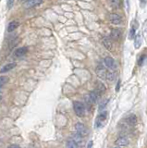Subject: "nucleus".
I'll use <instances>...</instances> for the list:
<instances>
[{"instance_id": "nucleus-1", "label": "nucleus", "mask_w": 147, "mask_h": 148, "mask_svg": "<svg viewBox=\"0 0 147 148\" xmlns=\"http://www.w3.org/2000/svg\"><path fill=\"white\" fill-rule=\"evenodd\" d=\"M108 113L107 111H101L100 114L97 116L95 120V127L96 128H102L107 121Z\"/></svg>"}, {"instance_id": "nucleus-2", "label": "nucleus", "mask_w": 147, "mask_h": 148, "mask_svg": "<svg viewBox=\"0 0 147 148\" xmlns=\"http://www.w3.org/2000/svg\"><path fill=\"white\" fill-rule=\"evenodd\" d=\"M73 109H74L76 115L78 117L82 118L85 115V106L84 104H82L81 102L75 101L73 102Z\"/></svg>"}, {"instance_id": "nucleus-3", "label": "nucleus", "mask_w": 147, "mask_h": 148, "mask_svg": "<svg viewBox=\"0 0 147 148\" xmlns=\"http://www.w3.org/2000/svg\"><path fill=\"white\" fill-rule=\"evenodd\" d=\"M75 130H76V132L79 134V135H81V137H85L88 135V130H87V128L85 127L84 124H82L81 122H78L76 123L75 125Z\"/></svg>"}, {"instance_id": "nucleus-4", "label": "nucleus", "mask_w": 147, "mask_h": 148, "mask_svg": "<svg viewBox=\"0 0 147 148\" xmlns=\"http://www.w3.org/2000/svg\"><path fill=\"white\" fill-rule=\"evenodd\" d=\"M104 63L105 65V67L108 68L109 69H111V71H115V69H117L118 66H117V62L115 61V59L110 58V57H107L105 58L104 59Z\"/></svg>"}, {"instance_id": "nucleus-5", "label": "nucleus", "mask_w": 147, "mask_h": 148, "mask_svg": "<svg viewBox=\"0 0 147 148\" xmlns=\"http://www.w3.org/2000/svg\"><path fill=\"white\" fill-rule=\"evenodd\" d=\"M95 72H96V75H97L100 79H102V80H105L107 69H105V66H103V65H98V66L96 67V69H95Z\"/></svg>"}, {"instance_id": "nucleus-6", "label": "nucleus", "mask_w": 147, "mask_h": 148, "mask_svg": "<svg viewBox=\"0 0 147 148\" xmlns=\"http://www.w3.org/2000/svg\"><path fill=\"white\" fill-rule=\"evenodd\" d=\"M109 20L111 21V23L115 25H119L122 23V18L121 16L118 13H111L109 15Z\"/></svg>"}, {"instance_id": "nucleus-7", "label": "nucleus", "mask_w": 147, "mask_h": 148, "mask_svg": "<svg viewBox=\"0 0 147 148\" xmlns=\"http://www.w3.org/2000/svg\"><path fill=\"white\" fill-rule=\"evenodd\" d=\"M43 3V0H26L23 3V7L25 8H31L34 7H37Z\"/></svg>"}, {"instance_id": "nucleus-8", "label": "nucleus", "mask_w": 147, "mask_h": 148, "mask_svg": "<svg viewBox=\"0 0 147 148\" xmlns=\"http://www.w3.org/2000/svg\"><path fill=\"white\" fill-rule=\"evenodd\" d=\"M124 121H125L128 124V126L134 127L135 125L137 124V117L134 114H130V115L127 116V117L125 118Z\"/></svg>"}, {"instance_id": "nucleus-9", "label": "nucleus", "mask_w": 147, "mask_h": 148, "mask_svg": "<svg viewBox=\"0 0 147 148\" xmlns=\"http://www.w3.org/2000/svg\"><path fill=\"white\" fill-rule=\"evenodd\" d=\"M27 53H28V48H27L26 46H22V47H19L15 50L14 56L17 58H21V57H24Z\"/></svg>"}, {"instance_id": "nucleus-10", "label": "nucleus", "mask_w": 147, "mask_h": 148, "mask_svg": "<svg viewBox=\"0 0 147 148\" xmlns=\"http://www.w3.org/2000/svg\"><path fill=\"white\" fill-rule=\"evenodd\" d=\"M103 42V45L105 48H107V50H112L113 49V42L111 40V37H108V36H105L103 38L102 40Z\"/></svg>"}, {"instance_id": "nucleus-11", "label": "nucleus", "mask_w": 147, "mask_h": 148, "mask_svg": "<svg viewBox=\"0 0 147 148\" xmlns=\"http://www.w3.org/2000/svg\"><path fill=\"white\" fill-rule=\"evenodd\" d=\"M15 67H16V63H14V62L6 64L1 68V69H0V73H1V74L2 73H7L8 71H10L11 69H13Z\"/></svg>"}, {"instance_id": "nucleus-12", "label": "nucleus", "mask_w": 147, "mask_h": 148, "mask_svg": "<svg viewBox=\"0 0 147 148\" xmlns=\"http://www.w3.org/2000/svg\"><path fill=\"white\" fill-rule=\"evenodd\" d=\"M121 36V30L118 29V28H115V29H113L111 31V34H110V37H111L112 39L114 40H118L119 38H120Z\"/></svg>"}, {"instance_id": "nucleus-13", "label": "nucleus", "mask_w": 147, "mask_h": 148, "mask_svg": "<svg viewBox=\"0 0 147 148\" xmlns=\"http://www.w3.org/2000/svg\"><path fill=\"white\" fill-rule=\"evenodd\" d=\"M95 91L97 92L100 95H102L105 94V84H104V83H103L102 82L98 81L97 82H96Z\"/></svg>"}, {"instance_id": "nucleus-14", "label": "nucleus", "mask_w": 147, "mask_h": 148, "mask_svg": "<svg viewBox=\"0 0 147 148\" xmlns=\"http://www.w3.org/2000/svg\"><path fill=\"white\" fill-rule=\"evenodd\" d=\"M88 95H89V97H90L91 101L93 102L94 104H96V103H97L98 100H99V98H100V96H101L95 90H94V91H92Z\"/></svg>"}, {"instance_id": "nucleus-15", "label": "nucleus", "mask_w": 147, "mask_h": 148, "mask_svg": "<svg viewBox=\"0 0 147 148\" xmlns=\"http://www.w3.org/2000/svg\"><path fill=\"white\" fill-rule=\"evenodd\" d=\"M129 139L127 137H119L116 140V145H118V146H126L129 145Z\"/></svg>"}, {"instance_id": "nucleus-16", "label": "nucleus", "mask_w": 147, "mask_h": 148, "mask_svg": "<svg viewBox=\"0 0 147 148\" xmlns=\"http://www.w3.org/2000/svg\"><path fill=\"white\" fill-rule=\"evenodd\" d=\"M18 27H19V22L16 21H13L10 22V24L8 25V32H14Z\"/></svg>"}, {"instance_id": "nucleus-17", "label": "nucleus", "mask_w": 147, "mask_h": 148, "mask_svg": "<svg viewBox=\"0 0 147 148\" xmlns=\"http://www.w3.org/2000/svg\"><path fill=\"white\" fill-rule=\"evenodd\" d=\"M115 79H116V74H115V72L113 71H107V77H105V80L110 82H112L115 81Z\"/></svg>"}, {"instance_id": "nucleus-18", "label": "nucleus", "mask_w": 147, "mask_h": 148, "mask_svg": "<svg viewBox=\"0 0 147 148\" xmlns=\"http://www.w3.org/2000/svg\"><path fill=\"white\" fill-rule=\"evenodd\" d=\"M84 100H85V105L84 106H86V108L88 109V110H91L92 108H93V106H94V103L91 101L89 95H86L84 97Z\"/></svg>"}, {"instance_id": "nucleus-19", "label": "nucleus", "mask_w": 147, "mask_h": 148, "mask_svg": "<svg viewBox=\"0 0 147 148\" xmlns=\"http://www.w3.org/2000/svg\"><path fill=\"white\" fill-rule=\"evenodd\" d=\"M67 148H79V145H78V143L74 140H68Z\"/></svg>"}, {"instance_id": "nucleus-20", "label": "nucleus", "mask_w": 147, "mask_h": 148, "mask_svg": "<svg viewBox=\"0 0 147 148\" xmlns=\"http://www.w3.org/2000/svg\"><path fill=\"white\" fill-rule=\"evenodd\" d=\"M141 44H142V37L140 34H138L135 35V47L139 48L141 46Z\"/></svg>"}, {"instance_id": "nucleus-21", "label": "nucleus", "mask_w": 147, "mask_h": 148, "mask_svg": "<svg viewBox=\"0 0 147 148\" xmlns=\"http://www.w3.org/2000/svg\"><path fill=\"white\" fill-rule=\"evenodd\" d=\"M109 3L113 8H118L120 6V0H109Z\"/></svg>"}, {"instance_id": "nucleus-22", "label": "nucleus", "mask_w": 147, "mask_h": 148, "mask_svg": "<svg viewBox=\"0 0 147 148\" xmlns=\"http://www.w3.org/2000/svg\"><path fill=\"white\" fill-rule=\"evenodd\" d=\"M8 80H10V79L7 76H0V88H2L4 85H6Z\"/></svg>"}, {"instance_id": "nucleus-23", "label": "nucleus", "mask_w": 147, "mask_h": 148, "mask_svg": "<svg viewBox=\"0 0 147 148\" xmlns=\"http://www.w3.org/2000/svg\"><path fill=\"white\" fill-rule=\"evenodd\" d=\"M108 99H105V100H103L102 102L100 103V105H99V111L101 112V111H103L105 108V106H107V104H108Z\"/></svg>"}, {"instance_id": "nucleus-24", "label": "nucleus", "mask_w": 147, "mask_h": 148, "mask_svg": "<svg viewBox=\"0 0 147 148\" xmlns=\"http://www.w3.org/2000/svg\"><path fill=\"white\" fill-rule=\"evenodd\" d=\"M82 138H83V137H81V135H79V134H78L77 132L74 134V135H73V140H74L77 143H80V145H81V142H82Z\"/></svg>"}, {"instance_id": "nucleus-25", "label": "nucleus", "mask_w": 147, "mask_h": 148, "mask_svg": "<svg viewBox=\"0 0 147 148\" xmlns=\"http://www.w3.org/2000/svg\"><path fill=\"white\" fill-rule=\"evenodd\" d=\"M135 35H136V28L132 26L130 30V36H129V38L133 39L135 37Z\"/></svg>"}, {"instance_id": "nucleus-26", "label": "nucleus", "mask_w": 147, "mask_h": 148, "mask_svg": "<svg viewBox=\"0 0 147 148\" xmlns=\"http://www.w3.org/2000/svg\"><path fill=\"white\" fill-rule=\"evenodd\" d=\"M145 56L144 55H142L141 57H140V58H139V60H138V65L139 66H142V64H144V61L145 60Z\"/></svg>"}, {"instance_id": "nucleus-27", "label": "nucleus", "mask_w": 147, "mask_h": 148, "mask_svg": "<svg viewBox=\"0 0 147 148\" xmlns=\"http://www.w3.org/2000/svg\"><path fill=\"white\" fill-rule=\"evenodd\" d=\"M14 2L15 0H8V8H11L13 7V5H14Z\"/></svg>"}, {"instance_id": "nucleus-28", "label": "nucleus", "mask_w": 147, "mask_h": 148, "mask_svg": "<svg viewBox=\"0 0 147 148\" xmlns=\"http://www.w3.org/2000/svg\"><path fill=\"white\" fill-rule=\"evenodd\" d=\"M119 88H120V81H118V83H117V87H116V91L118 92L119 91Z\"/></svg>"}, {"instance_id": "nucleus-29", "label": "nucleus", "mask_w": 147, "mask_h": 148, "mask_svg": "<svg viewBox=\"0 0 147 148\" xmlns=\"http://www.w3.org/2000/svg\"><path fill=\"white\" fill-rule=\"evenodd\" d=\"M8 148H21V146L18 145H8Z\"/></svg>"}, {"instance_id": "nucleus-30", "label": "nucleus", "mask_w": 147, "mask_h": 148, "mask_svg": "<svg viewBox=\"0 0 147 148\" xmlns=\"http://www.w3.org/2000/svg\"><path fill=\"white\" fill-rule=\"evenodd\" d=\"M92 146H93V141H90L88 145H87V148H92Z\"/></svg>"}, {"instance_id": "nucleus-31", "label": "nucleus", "mask_w": 147, "mask_h": 148, "mask_svg": "<svg viewBox=\"0 0 147 148\" xmlns=\"http://www.w3.org/2000/svg\"><path fill=\"white\" fill-rule=\"evenodd\" d=\"M1 99H2V96H1V95H0V101H1Z\"/></svg>"}, {"instance_id": "nucleus-32", "label": "nucleus", "mask_w": 147, "mask_h": 148, "mask_svg": "<svg viewBox=\"0 0 147 148\" xmlns=\"http://www.w3.org/2000/svg\"><path fill=\"white\" fill-rule=\"evenodd\" d=\"M20 1H24V2H25V1H26V0H20Z\"/></svg>"}, {"instance_id": "nucleus-33", "label": "nucleus", "mask_w": 147, "mask_h": 148, "mask_svg": "<svg viewBox=\"0 0 147 148\" xmlns=\"http://www.w3.org/2000/svg\"><path fill=\"white\" fill-rule=\"evenodd\" d=\"M115 148H120V147H119V146H117V147H115Z\"/></svg>"}, {"instance_id": "nucleus-34", "label": "nucleus", "mask_w": 147, "mask_h": 148, "mask_svg": "<svg viewBox=\"0 0 147 148\" xmlns=\"http://www.w3.org/2000/svg\"><path fill=\"white\" fill-rule=\"evenodd\" d=\"M140 1H144V0H140Z\"/></svg>"}]
</instances>
